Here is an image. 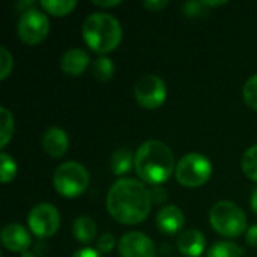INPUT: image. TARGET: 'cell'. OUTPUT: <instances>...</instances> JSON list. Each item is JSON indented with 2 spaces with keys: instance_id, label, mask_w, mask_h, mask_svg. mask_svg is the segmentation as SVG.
I'll use <instances>...</instances> for the list:
<instances>
[{
  "instance_id": "cell-1",
  "label": "cell",
  "mask_w": 257,
  "mask_h": 257,
  "mask_svg": "<svg viewBox=\"0 0 257 257\" xmlns=\"http://www.w3.org/2000/svg\"><path fill=\"white\" fill-rule=\"evenodd\" d=\"M107 211L120 224L134 226L145 221L152 208L151 191L134 178L116 181L107 194Z\"/></svg>"
},
{
  "instance_id": "cell-2",
  "label": "cell",
  "mask_w": 257,
  "mask_h": 257,
  "mask_svg": "<svg viewBox=\"0 0 257 257\" xmlns=\"http://www.w3.org/2000/svg\"><path fill=\"white\" fill-rule=\"evenodd\" d=\"M134 169L145 184L161 185L176 169L173 152L160 140H146L134 154Z\"/></svg>"
},
{
  "instance_id": "cell-3",
  "label": "cell",
  "mask_w": 257,
  "mask_h": 257,
  "mask_svg": "<svg viewBox=\"0 0 257 257\" xmlns=\"http://www.w3.org/2000/svg\"><path fill=\"white\" fill-rule=\"evenodd\" d=\"M81 33L89 48L99 54H107L117 48L123 36L119 20L107 12L90 14L83 21Z\"/></svg>"
},
{
  "instance_id": "cell-4",
  "label": "cell",
  "mask_w": 257,
  "mask_h": 257,
  "mask_svg": "<svg viewBox=\"0 0 257 257\" xmlns=\"http://www.w3.org/2000/svg\"><path fill=\"white\" fill-rule=\"evenodd\" d=\"M212 229L224 238H238L247 230L245 212L230 200L217 202L209 212Z\"/></svg>"
},
{
  "instance_id": "cell-5",
  "label": "cell",
  "mask_w": 257,
  "mask_h": 257,
  "mask_svg": "<svg viewBox=\"0 0 257 257\" xmlns=\"http://www.w3.org/2000/svg\"><path fill=\"white\" fill-rule=\"evenodd\" d=\"M89 179L90 176L87 169L77 161H66L60 164L53 175L56 191L66 199L81 196L89 185Z\"/></svg>"
},
{
  "instance_id": "cell-6",
  "label": "cell",
  "mask_w": 257,
  "mask_h": 257,
  "mask_svg": "<svg viewBox=\"0 0 257 257\" xmlns=\"http://www.w3.org/2000/svg\"><path fill=\"white\" fill-rule=\"evenodd\" d=\"M212 175V164L211 161L197 152H191L184 155L175 169L176 181L187 187V188H197L202 187L209 181Z\"/></svg>"
},
{
  "instance_id": "cell-7",
  "label": "cell",
  "mask_w": 257,
  "mask_h": 257,
  "mask_svg": "<svg viewBox=\"0 0 257 257\" xmlns=\"http://www.w3.org/2000/svg\"><path fill=\"white\" fill-rule=\"evenodd\" d=\"M48 32H50V21L45 12L32 8L20 15L17 33L24 44L36 45L47 38Z\"/></svg>"
},
{
  "instance_id": "cell-8",
  "label": "cell",
  "mask_w": 257,
  "mask_h": 257,
  "mask_svg": "<svg viewBox=\"0 0 257 257\" xmlns=\"http://www.w3.org/2000/svg\"><path fill=\"white\" fill-rule=\"evenodd\" d=\"M27 224L32 233L41 239L53 236L60 226L59 211L51 203H39L32 208L27 217Z\"/></svg>"
},
{
  "instance_id": "cell-9",
  "label": "cell",
  "mask_w": 257,
  "mask_h": 257,
  "mask_svg": "<svg viewBox=\"0 0 257 257\" xmlns=\"http://www.w3.org/2000/svg\"><path fill=\"white\" fill-rule=\"evenodd\" d=\"M134 96L140 107L146 110H155L161 107L167 98L166 83L157 75H145L136 83Z\"/></svg>"
},
{
  "instance_id": "cell-10",
  "label": "cell",
  "mask_w": 257,
  "mask_h": 257,
  "mask_svg": "<svg viewBox=\"0 0 257 257\" xmlns=\"http://www.w3.org/2000/svg\"><path fill=\"white\" fill-rule=\"evenodd\" d=\"M120 257H155L157 250L149 236L142 232L125 233L119 241Z\"/></svg>"
},
{
  "instance_id": "cell-11",
  "label": "cell",
  "mask_w": 257,
  "mask_h": 257,
  "mask_svg": "<svg viewBox=\"0 0 257 257\" xmlns=\"http://www.w3.org/2000/svg\"><path fill=\"white\" fill-rule=\"evenodd\" d=\"M0 241L6 250H9L12 253H20V254L26 253L32 244V238H30L29 232L17 223L6 224L2 229Z\"/></svg>"
},
{
  "instance_id": "cell-12",
  "label": "cell",
  "mask_w": 257,
  "mask_h": 257,
  "mask_svg": "<svg viewBox=\"0 0 257 257\" xmlns=\"http://www.w3.org/2000/svg\"><path fill=\"white\" fill-rule=\"evenodd\" d=\"M155 223L164 235H175L181 232V229H184L185 217H184V212L178 206L166 205L158 211Z\"/></svg>"
},
{
  "instance_id": "cell-13",
  "label": "cell",
  "mask_w": 257,
  "mask_h": 257,
  "mask_svg": "<svg viewBox=\"0 0 257 257\" xmlns=\"http://www.w3.org/2000/svg\"><path fill=\"white\" fill-rule=\"evenodd\" d=\"M90 63L89 53L83 48H69L63 53L60 59V68L66 75L77 77L81 75Z\"/></svg>"
},
{
  "instance_id": "cell-14",
  "label": "cell",
  "mask_w": 257,
  "mask_h": 257,
  "mask_svg": "<svg viewBox=\"0 0 257 257\" xmlns=\"http://www.w3.org/2000/svg\"><path fill=\"white\" fill-rule=\"evenodd\" d=\"M42 148L51 158H60L69 148L68 134L57 126L48 128L42 136Z\"/></svg>"
},
{
  "instance_id": "cell-15",
  "label": "cell",
  "mask_w": 257,
  "mask_h": 257,
  "mask_svg": "<svg viewBox=\"0 0 257 257\" xmlns=\"http://www.w3.org/2000/svg\"><path fill=\"white\" fill-rule=\"evenodd\" d=\"M176 245L182 256L200 257L206 247V238L197 229H188L181 233Z\"/></svg>"
},
{
  "instance_id": "cell-16",
  "label": "cell",
  "mask_w": 257,
  "mask_h": 257,
  "mask_svg": "<svg viewBox=\"0 0 257 257\" xmlns=\"http://www.w3.org/2000/svg\"><path fill=\"white\" fill-rule=\"evenodd\" d=\"M96 232H98L96 223L87 215L77 217L72 223V235L81 244L93 242L96 238Z\"/></svg>"
},
{
  "instance_id": "cell-17",
  "label": "cell",
  "mask_w": 257,
  "mask_h": 257,
  "mask_svg": "<svg viewBox=\"0 0 257 257\" xmlns=\"http://www.w3.org/2000/svg\"><path fill=\"white\" fill-rule=\"evenodd\" d=\"M108 166H110V170L114 175L122 176V175L128 173L131 170V167L134 166V155H133L131 151H128L125 148H120V149L113 152Z\"/></svg>"
},
{
  "instance_id": "cell-18",
  "label": "cell",
  "mask_w": 257,
  "mask_h": 257,
  "mask_svg": "<svg viewBox=\"0 0 257 257\" xmlns=\"http://www.w3.org/2000/svg\"><path fill=\"white\" fill-rule=\"evenodd\" d=\"M114 71H116V68L110 57L101 56L96 60H93V63H92V75H93V78H96L101 83L111 80L114 75Z\"/></svg>"
},
{
  "instance_id": "cell-19",
  "label": "cell",
  "mask_w": 257,
  "mask_h": 257,
  "mask_svg": "<svg viewBox=\"0 0 257 257\" xmlns=\"http://www.w3.org/2000/svg\"><path fill=\"white\" fill-rule=\"evenodd\" d=\"M41 8L54 15V17H63V15H68L69 12H72L77 6V2L75 0H44L39 3Z\"/></svg>"
},
{
  "instance_id": "cell-20",
  "label": "cell",
  "mask_w": 257,
  "mask_h": 257,
  "mask_svg": "<svg viewBox=\"0 0 257 257\" xmlns=\"http://www.w3.org/2000/svg\"><path fill=\"white\" fill-rule=\"evenodd\" d=\"M242 254H244V248H241L238 244L221 241L209 248L206 257H242Z\"/></svg>"
},
{
  "instance_id": "cell-21",
  "label": "cell",
  "mask_w": 257,
  "mask_h": 257,
  "mask_svg": "<svg viewBox=\"0 0 257 257\" xmlns=\"http://www.w3.org/2000/svg\"><path fill=\"white\" fill-rule=\"evenodd\" d=\"M12 134H14L12 113L6 107H2L0 108V148L2 149L9 143Z\"/></svg>"
},
{
  "instance_id": "cell-22",
  "label": "cell",
  "mask_w": 257,
  "mask_h": 257,
  "mask_svg": "<svg viewBox=\"0 0 257 257\" xmlns=\"http://www.w3.org/2000/svg\"><path fill=\"white\" fill-rule=\"evenodd\" d=\"M241 166H242V170L247 175V178L257 182V145L245 151Z\"/></svg>"
},
{
  "instance_id": "cell-23",
  "label": "cell",
  "mask_w": 257,
  "mask_h": 257,
  "mask_svg": "<svg viewBox=\"0 0 257 257\" xmlns=\"http://www.w3.org/2000/svg\"><path fill=\"white\" fill-rule=\"evenodd\" d=\"M17 175V163L14 161V158L2 152L0 154V176H2V184H9Z\"/></svg>"
},
{
  "instance_id": "cell-24",
  "label": "cell",
  "mask_w": 257,
  "mask_h": 257,
  "mask_svg": "<svg viewBox=\"0 0 257 257\" xmlns=\"http://www.w3.org/2000/svg\"><path fill=\"white\" fill-rule=\"evenodd\" d=\"M242 93H244V99L247 105L257 111V74L247 80V83L244 84Z\"/></svg>"
},
{
  "instance_id": "cell-25",
  "label": "cell",
  "mask_w": 257,
  "mask_h": 257,
  "mask_svg": "<svg viewBox=\"0 0 257 257\" xmlns=\"http://www.w3.org/2000/svg\"><path fill=\"white\" fill-rule=\"evenodd\" d=\"M12 65L14 62L11 53L8 51L6 47H0V80L8 78V75L12 71Z\"/></svg>"
},
{
  "instance_id": "cell-26",
  "label": "cell",
  "mask_w": 257,
  "mask_h": 257,
  "mask_svg": "<svg viewBox=\"0 0 257 257\" xmlns=\"http://www.w3.org/2000/svg\"><path fill=\"white\" fill-rule=\"evenodd\" d=\"M114 245H116V238L111 233H104L99 236V239L96 242V250L101 254H108L113 251Z\"/></svg>"
},
{
  "instance_id": "cell-27",
  "label": "cell",
  "mask_w": 257,
  "mask_h": 257,
  "mask_svg": "<svg viewBox=\"0 0 257 257\" xmlns=\"http://www.w3.org/2000/svg\"><path fill=\"white\" fill-rule=\"evenodd\" d=\"M203 3L202 2H187L182 5V11L187 17H197L203 12Z\"/></svg>"
},
{
  "instance_id": "cell-28",
  "label": "cell",
  "mask_w": 257,
  "mask_h": 257,
  "mask_svg": "<svg viewBox=\"0 0 257 257\" xmlns=\"http://www.w3.org/2000/svg\"><path fill=\"white\" fill-rule=\"evenodd\" d=\"M149 191H151L152 203H154V202H157V203H164V202H166V199H167L166 190H164V188H161L160 185L154 187V188H152V190H149Z\"/></svg>"
},
{
  "instance_id": "cell-29",
  "label": "cell",
  "mask_w": 257,
  "mask_h": 257,
  "mask_svg": "<svg viewBox=\"0 0 257 257\" xmlns=\"http://www.w3.org/2000/svg\"><path fill=\"white\" fill-rule=\"evenodd\" d=\"M167 5H169V2H166V0H146V2H143V6L149 11H154V12L164 9Z\"/></svg>"
},
{
  "instance_id": "cell-30",
  "label": "cell",
  "mask_w": 257,
  "mask_h": 257,
  "mask_svg": "<svg viewBox=\"0 0 257 257\" xmlns=\"http://www.w3.org/2000/svg\"><path fill=\"white\" fill-rule=\"evenodd\" d=\"M247 244L253 248H257V224L247 230Z\"/></svg>"
},
{
  "instance_id": "cell-31",
  "label": "cell",
  "mask_w": 257,
  "mask_h": 257,
  "mask_svg": "<svg viewBox=\"0 0 257 257\" xmlns=\"http://www.w3.org/2000/svg\"><path fill=\"white\" fill-rule=\"evenodd\" d=\"M72 257H102V254L93 248H81V250L75 251Z\"/></svg>"
},
{
  "instance_id": "cell-32",
  "label": "cell",
  "mask_w": 257,
  "mask_h": 257,
  "mask_svg": "<svg viewBox=\"0 0 257 257\" xmlns=\"http://www.w3.org/2000/svg\"><path fill=\"white\" fill-rule=\"evenodd\" d=\"M122 2L120 0H104V2H101V0H93L92 2V5H95V6H98V8H114V6H117V5H120Z\"/></svg>"
},
{
  "instance_id": "cell-33",
  "label": "cell",
  "mask_w": 257,
  "mask_h": 257,
  "mask_svg": "<svg viewBox=\"0 0 257 257\" xmlns=\"http://www.w3.org/2000/svg\"><path fill=\"white\" fill-rule=\"evenodd\" d=\"M250 205H251V209L257 214V188L251 193V199H250Z\"/></svg>"
},
{
  "instance_id": "cell-34",
  "label": "cell",
  "mask_w": 257,
  "mask_h": 257,
  "mask_svg": "<svg viewBox=\"0 0 257 257\" xmlns=\"http://www.w3.org/2000/svg\"><path fill=\"white\" fill-rule=\"evenodd\" d=\"M202 3H203V6H221V5H226V2H208V0H203Z\"/></svg>"
},
{
  "instance_id": "cell-35",
  "label": "cell",
  "mask_w": 257,
  "mask_h": 257,
  "mask_svg": "<svg viewBox=\"0 0 257 257\" xmlns=\"http://www.w3.org/2000/svg\"><path fill=\"white\" fill-rule=\"evenodd\" d=\"M21 257H36V254H35L33 251H29V250H27L26 253H23V254H21Z\"/></svg>"
}]
</instances>
